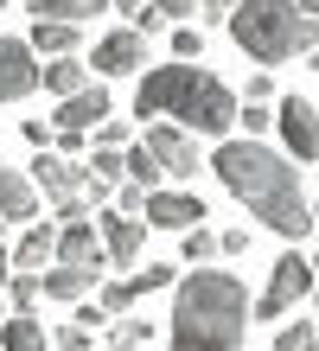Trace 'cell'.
Masks as SVG:
<instances>
[{
	"label": "cell",
	"instance_id": "cell-1",
	"mask_svg": "<svg viewBox=\"0 0 319 351\" xmlns=\"http://www.w3.org/2000/svg\"><path fill=\"white\" fill-rule=\"evenodd\" d=\"M211 173H217L224 192L237 204H249L274 237H287V243L313 237V204L300 198V173H294V160L274 154L268 141H255V134L224 141V147L211 154Z\"/></svg>",
	"mask_w": 319,
	"mask_h": 351
},
{
	"label": "cell",
	"instance_id": "cell-2",
	"mask_svg": "<svg viewBox=\"0 0 319 351\" xmlns=\"http://www.w3.org/2000/svg\"><path fill=\"white\" fill-rule=\"evenodd\" d=\"M255 319L249 287L230 268H191L173 281V319H166V345L173 351H243V332Z\"/></svg>",
	"mask_w": 319,
	"mask_h": 351
},
{
	"label": "cell",
	"instance_id": "cell-3",
	"mask_svg": "<svg viewBox=\"0 0 319 351\" xmlns=\"http://www.w3.org/2000/svg\"><path fill=\"white\" fill-rule=\"evenodd\" d=\"M224 26L255 64H287L319 45V0H237Z\"/></svg>",
	"mask_w": 319,
	"mask_h": 351
},
{
	"label": "cell",
	"instance_id": "cell-4",
	"mask_svg": "<svg viewBox=\"0 0 319 351\" xmlns=\"http://www.w3.org/2000/svg\"><path fill=\"white\" fill-rule=\"evenodd\" d=\"M198 77H204L198 58H179V64H154V71L141 77V90H134V115H147V121L179 115V109H185V96L198 90Z\"/></svg>",
	"mask_w": 319,
	"mask_h": 351
},
{
	"label": "cell",
	"instance_id": "cell-5",
	"mask_svg": "<svg viewBox=\"0 0 319 351\" xmlns=\"http://www.w3.org/2000/svg\"><path fill=\"white\" fill-rule=\"evenodd\" d=\"M313 287H319V268L300 250H287L268 268V287H262V300H255V319H287L300 300H313Z\"/></svg>",
	"mask_w": 319,
	"mask_h": 351
},
{
	"label": "cell",
	"instance_id": "cell-6",
	"mask_svg": "<svg viewBox=\"0 0 319 351\" xmlns=\"http://www.w3.org/2000/svg\"><path fill=\"white\" fill-rule=\"evenodd\" d=\"M237 115H243V109H237V96H230V84L204 71V77H198V90L185 96V109H179L173 121H185L191 134H217V141H224L230 128H237Z\"/></svg>",
	"mask_w": 319,
	"mask_h": 351
},
{
	"label": "cell",
	"instance_id": "cell-7",
	"mask_svg": "<svg viewBox=\"0 0 319 351\" xmlns=\"http://www.w3.org/2000/svg\"><path fill=\"white\" fill-rule=\"evenodd\" d=\"M38 84H45V64L32 38H0V102H26Z\"/></svg>",
	"mask_w": 319,
	"mask_h": 351
},
{
	"label": "cell",
	"instance_id": "cell-8",
	"mask_svg": "<svg viewBox=\"0 0 319 351\" xmlns=\"http://www.w3.org/2000/svg\"><path fill=\"white\" fill-rule=\"evenodd\" d=\"M147 147H154V160L166 167V179H191L204 167L198 160V134H191L185 121H154V128H147Z\"/></svg>",
	"mask_w": 319,
	"mask_h": 351
},
{
	"label": "cell",
	"instance_id": "cell-9",
	"mask_svg": "<svg viewBox=\"0 0 319 351\" xmlns=\"http://www.w3.org/2000/svg\"><path fill=\"white\" fill-rule=\"evenodd\" d=\"M274 128H281V141H287L294 160H319V109H313L307 96H281Z\"/></svg>",
	"mask_w": 319,
	"mask_h": 351
},
{
	"label": "cell",
	"instance_id": "cell-10",
	"mask_svg": "<svg viewBox=\"0 0 319 351\" xmlns=\"http://www.w3.org/2000/svg\"><path fill=\"white\" fill-rule=\"evenodd\" d=\"M141 211H147V223H154V230H179V237L191 230V223H204V217H211L198 192H166V185H160V192H147Z\"/></svg>",
	"mask_w": 319,
	"mask_h": 351
},
{
	"label": "cell",
	"instance_id": "cell-11",
	"mask_svg": "<svg viewBox=\"0 0 319 351\" xmlns=\"http://www.w3.org/2000/svg\"><path fill=\"white\" fill-rule=\"evenodd\" d=\"M90 64H96V77H128V71H141V64H147V32L121 26V32H109V38H96Z\"/></svg>",
	"mask_w": 319,
	"mask_h": 351
},
{
	"label": "cell",
	"instance_id": "cell-12",
	"mask_svg": "<svg viewBox=\"0 0 319 351\" xmlns=\"http://www.w3.org/2000/svg\"><path fill=\"white\" fill-rule=\"evenodd\" d=\"M96 230H102V250H109L115 268H134V262H141V217H134V211H121V204H102Z\"/></svg>",
	"mask_w": 319,
	"mask_h": 351
},
{
	"label": "cell",
	"instance_id": "cell-13",
	"mask_svg": "<svg viewBox=\"0 0 319 351\" xmlns=\"http://www.w3.org/2000/svg\"><path fill=\"white\" fill-rule=\"evenodd\" d=\"M58 262H71V268H109L102 230H96L90 217H77V223H58Z\"/></svg>",
	"mask_w": 319,
	"mask_h": 351
},
{
	"label": "cell",
	"instance_id": "cell-14",
	"mask_svg": "<svg viewBox=\"0 0 319 351\" xmlns=\"http://www.w3.org/2000/svg\"><path fill=\"white\" fill-rule=\"evenodd\" d=\"M32 173H38V192H45V198L58 204V198H77V192H83V173H90V167H77L71 154L38 147V167H32Z\"/></svg>",
	"mask_w": 319,
	"mask_h": 351
},
{
	"label": "cell",
	"instance_id": "cell-15",
	"mask_svg": "<svg viewBox=\"0 0 319 351\" xmlns=\"http://www.w3.org/2000/svg\"><path fill=\"white\" fill-rule=\"evenodd\" d=\"M58 128H83V134H90L96 128V121H109V90H102V84H83L77 96H58Z\"/></svg>",
	"mask_w": 319,
	"mask_h": 351
},
{
	"label": "cell",
	"instance_id": "cell-16",
	"mask_svg": "<svg viewBox=\"0 0 319 351\" xmlns=\"http://www.w3.org/2000/svg\"><path fill=\"white\" fill-rule=\"evenodd\" d=\"M0 217H38V185L13 167H0Z\"/></svg>",
	"mask_w": 319,
	"mask_h": 351
},
{
	"label": "cell",
	"instance_id": "cell-17",
	"mask_svg": "<svg viewBox=\"0 0 319 351\" xmlns=\"http://www.w3.org/2000/svg\"><path fill=\"white\" fill-rule=\"evenodd\" d=\"M45 262H58V230H51V223H32V230L13 243V268H32V275H38Z\"/></svg>",
	"mask_w": 319,
	"mask_h": 351
},
{
	"label": "cell",
	"instance_id": "cell-18",
	"mask_svg": "<svg viewBox=\"0 0 319 351\" xmlns=\"http://www.w3.org/2000/svg\"><path fill=\"white\" fill-rule=\"evenodd\" d=\"M0 351H51V339L32 313H7L0 319Z\"/></svg>",
	"mask_w": 319,
	"mask_h": 351
},
{
	"label": "cell",
	"instance_id": "cell-19",
	"mask_svg": "<svg viewBox=\"0 0 319 351\" xmlns=\"http://www.w3.org/2000/svg\"><path fill=\"white\" fill-rule=\"evenodd\" d=\"M96 275L102 268H71V262H58L51 275H45V300H83L96 287Z\"/></svg>",
	"mask_w": 319,
	"mask_h": 351
},
{
	"label": "cell",
	"instance_id": "cell-20",
	"mask_svg": "<svg viewBox=\"0 0 319 351\" xmlns=\"http://www.w3.org/2000/svg\"><path fill=\"white\" fill-rule=\"evenodd\" d=\"M32 19H71V26H83V19L109 13V0H26Z\"/></svg>",
	"mask_w": 319,
	"mask_h": 351
},
{
	"label": "cell",
	"instance_id": "cell-21",
	"mask_svg": "<svg viewBox=\"0 0 319 351\" xmlns=\"http://www.w3.org/2000/svg\"><path fill=\"white\" fill-rule=\"evenodd\" d=\"M32 51H45V58L77 51V26L71 19H32Z\"/></svg>",
	"mask_w": 319,
	"mask_h": 351
},
{
	"label": "cell",
	"instance_id": "cell-22",
	"mask_svg": "<svg viewBox=\"0 0 319 351\" xmlns=\"http://www.w3.org/2000/svg\"><path fill=\"white\" fill-rule=\"evenodd\" d=\"M121 160H128V179H134V185H147V192H160L166 167L154 160V147H147V141H128V147H121Z\"/></svg>",
	"mask_w": 319,
	"mask_h": 351
},
{
	"label": "cell",
	"instance_id": "cell-23",
	"mask_svg": "<svg viewBox=\"0 0 319 351\" xmlns=\"http://www.w3.org/2000/svg\"><path fill=\"white\" fill-rule=\"evenodd\" d=\"M83 84H90V71H83V64H77L71 51H64V58H51V64H45V90H51V96H77Z\"/></svg>",
	"mask_w": 319,
	"mask_h": 351
},
{
	"label": "cell",
	"instance_id": "cell-24",
	"mask_svg": "<svg viewBox=\"0 0 319 351\" xmlns=\"http://www.w3.org/2000/svg\"><path fill=\"white\" fill-rule=\"evenodd\" d=\"M38 294H45V275H32V268H19V275L7 281V306H13V313H32Z\"/></svg>",
	"mask_w": 319,
	"mask_h": 351
},
{
	"label": "cell",
	"instance_id": "cell-25",
	"mask_svg": "<svg viewBox=\"0 0 319 351\" xmlns=\"http://www.w3.org/2000/svg\"><path fill=\"white\" fill-rule=\"evenodd\" d=\"M217 256H224L217 230H204V223H191V230H185V268H204V262H217Z\"/></svg>",
	"mask_w": 319,
	"mask_h": 351
},
{
	"label": "cell",
	"instance_id": "cell-26",
	"mask_svg": "<svg viewBox=\"0 0 319 351\" xmlns=\"http://www.w3.org/2000/svg\"><path fill=\"white\" fill-rule=\"evenodd\" d=\"M109 345L115 351H147V345H154V319H115V332H109Z\"/></svg>",
	"mask_w": 319,
	"mask_h": 351
},
{
	"label": "cell",
	"instance_id": "cell-27",
	"mask_svg": "<svg viewBox=\"0 0 319 351\" xmlns=\"http://www.w3.org/2000/svg\"><path fill=\"white\" fill-rule=\"evenodd\" d=\"M274 351H319V319H294L274 332Z\"/></svg>",
	"mask_w": 319,
	"mask_h": 351
},
{
	"label": "cell",
	"instance_id": "cell-28",
	"mask_svg": "<svg viewBox=\"0 0 319 351\" xmlns=\"http://www.w3.org/2000/svg\"><path fill=\"white\" fill-rule=\"evenodd\" d=\"M115 13L128 19V26H134V32H160V7H154V0H115Z\"/></svg>",
	"mask_w": 319,
	"mask_h": 351
},
{
	"label": "cell",
	"instance_id": "cell-29",
	"mask_svg": "<svg viewBox=\"0 0 319 351\" xmlns=\"http://www.w3.org/2000/svg\"><path fill=\"white\" fill-rule=\"evenodd\" d=\"M128 281H134V294H160V287H173V281H179V268H160V262H147V268H134Z\"/></svg>",
	"mask_w": 319,
	"mask_h": 351
},
{
	"label": "cell",
	"instance_id": "cell-30",
	"mask_svg": "<svg viewBox=\"0 0 319 351\" xmlns=\"http://www.w3.org/2000/svg\"><path fill=\"white\" fill-rule=\"evenodd\" d=\"M90 173H96V179H109V185H115V179H128L121 147H96V154H90Z\"/></svg>",
	"mask_w": 319,
	"mask_h": 351
},
{
	"label": "cell",
	"instance_id": "cell-31",
	"mask_svg": "<svg viewBox=\"0 0 319 351\" xmlns=\"http://www.w3.org/2000/svg\"><path fill=\"white\" fill-rule=\"evenodd\" d=\"M96 294H102V306H109V313H115V319H121V313H128V306H134V300H141V294H134V281H102V287H96Z\"/></svg>",
	"mask_w": 319,
	"mask_h": 351
},
{
	"label": "cell",
	"instance_id": "cell-32",
	"mask_svg": "<svg viewBox=\"0 0 319 351\" xmlns=\"http://www.w3.org/2000/svg\"><path fill=\"white\" fill-rule=\"evenodd\" d=\"M173 58H204V32L191 26V19H179V26H173Z\"/></svg>",
	"mask_w": 319,
	"mask_h": 351
},
{
	"label": "cell",
	"instance_id": "cell-33",
	"mask_svg": "<svg viewBox=\"0 0 319 351\" xmlns=\"http://www.w3.org/2000/svg\"><path fill=\"white\" fill-rule=\"evenodd\" d=\"M19 134H26L32 154H38V147H58V121H38V115H32V121H19Z\"/></svg>",
	"mask_w": 319,
	"mask_h": 351
},
{
	"label": "cell",
	"instance_id": "cell-34",
	"mask_svg": "<svg viewBox=\"0 0 319 351\" xmlns=\"http://www.w3.org/2000/svg\"><path fill=\"white\" fill-rule=\"evenodd\" d=\"M58 351H90V319H71V326H58Z\"/></svg>",
	"mask_w": 319,
	"mask_h": 351
},
{
	"label": "cell",
	"instance_id": "cell-35",
	"mask_svg": "<svg viewBox=\"0 0 319 351\" xmlns=\"http://www.w3.org/2000/svg\"><path fill=\"white\" fill-rule=\"evenodd\" d=\"M128 141H134V128H128V121H96V147H128Z\"/></svg>",
	"mask_w": 319,
	"mask_h": 351
},
{
	"label": "cell",
	"instance_id": "cell-36",
	"mask_svg": "<svg viewBox=\"0 0 319 351\" xmlns=\"http://www.w3.org/2000/svg\"><path fill=\"white\" fill-rule=\"evenodd\" d=\"M274 128V115H268V102H243V134H255V141H262Z\"/></svg>",
	"mask_w": 319,
	"mask_h": 351
},
{
	"label": "cell",
	"instance_id": "cell-37",
	"mask_svg": "<svg viewBox=\"0 0 319 351\" xmlns=\"http://www.w3.org/2000/svg\"><path fill=\"white\" fill-rule=\"evenodd\" d=\"M51 211H58V223H77V217H90V198H83V192L77 198H58Z\"/></svg>",
	"mask_w": 319,
	"mask_h": 351
},
{
	"label": "cell",
	"instance_id": "cell-38",
	"mask_svg": "<svg viewBox=\"0 0 319 351\" xmlns=\"http://www.w3.org/2000/svg\"><path fill=\"white\" fill-rule=\"evenodd\" d=\"M243 96H249V102H268V96H274V77H268V64H262V71H255L249 84H243Z\"/></svg>",
	"mask_w": 319,
	"mask_h": 351
},
{
	"label": "cell",
	"instance_id": "cell-39",
	"mask_svg": "<svg viewBox=\"0 0 319 351\" xmlns=\"http://www.w3.org/2000/svg\"><path fill=\"white\" fill-rule=\"evenodd\" d=\"M154 7H160L166 19H191V13H198V0H154Z\"/></svg>",
	"mask_w": 319,
	"mask_h": 351
},
{
	"label": "cell",
	"instance_id": "cell-40",
	"mask_svg": "<svg viewBox=\"0 0 319 351\" xmlns=\"http://www.w3.org/2000/svg\"><path fill=\"white\" fill-rule=\"evenodd\" d=\"M217 243H224V256H249V230H224Z\"/></svg>",
	"mask_w": 319,
	"mask_h": 351
},
{
	"label": "cell",
	"instance_id": "cell-41",
	"mask_svg": "<svg viewBox=\"0 0 319 351\" xmlns=\"http://www.w3.org/2000/svg\"><path fill=\"white\" fill-rule=\"evenodd\" d=\"M198 13L204 19H230V13H237V0H198Z\"/></svg>",
	"mask_w": 319,
	"mask_h": 351
},
{
	"label": "cell",
	"instance_id": "cell-42",
	"mask_svg": "<svg viewBox=\"0 0 319 351\" xmlns=\"http://www.w3.org/2000/svg\"><path fill=\"white\" fill-rule=\"evenodd\" d=\"M13 275H19V268H13V250H0V287H7Z\"/></svg>",
	"mask_w": 319,
	"mask_h": 351
},
{
	"label": "cell",
	"instance_id": "cell-43",
	"mask_svg": "<svg viewBox=\"0 0 319 351\" xmlns=\"http://www.w3.org/2000/svg\"><path fill=\"white\" fill-rule=\"evenodd\" d=\"M307 71H319V45H313V51H307Z\"/></svg>",
	"mask_w": 319,
	"mask_h": 351
},
{
	"label": "cell",
	"instance_id": "cell-44",
	"mask_svg": "<svg viewBox=\"0 0 319 351\" xmlns=\"http://www.w3.org/2000/svg\"><path fill=\"white\" fill-rule=\"evenodd\" d=\"M313 313H319V287H313Z\"/></svg>",
	"mask_w": 319,
	"mask_h": 351
},
{
	"label": "cell",
	"instance_id": "cell-45",
	"mask_svg": "<svg viewBox=\"0 0 319 351\" xmlns=\"http://www.w3.org/2000/svg\"><path fill=\"white\" fill-rule=\"evenodd\" d=\"M313 223H319V198H313Z\"/></svg>",
	"mask_w": 319,
	"mask_h": 351
},
{
	"label": "cell",
	"instance_id": "cell-46",
	"mask_svg": "<svg viewBox=\"0 0 319 351\" xmlns=\"http://www.w3.org/2000/svg\"><path fill=\"white\" fill-rule=\"evenodd\" d=\"M0 13H7V0H0Z\"/></svg>",
	"mask_w": 319,
	"mask_h": 351
},
{
	"label": "cell",
	"instance_id": "cell-47",
	"mask_svg": "<svg viewBox=\"0 0 319 351\" xmlns=\"http://www.w3.org/2000/svg\"><path fill=\"white\" fill-rule=\"evenodd\" d=\"M313 268H319V256H313Z\"/></svg>",
	"mask_w": 319,
	"mask_h": 351
},
{
	"label": "cell",
	"instance_id": "cell-48",
	"mask_svg": "<svg viewBox=\"0 0 319 351\" xmlns=\"http://www.w3.org/2000/svg\"><path fill=\"white\" fill-rule=\"evenodd\" d=\"M0 319H7V313H0Z\"/></svg>",
	"mask_w": 319,
	"mask_h": 351
}]
</instances>
